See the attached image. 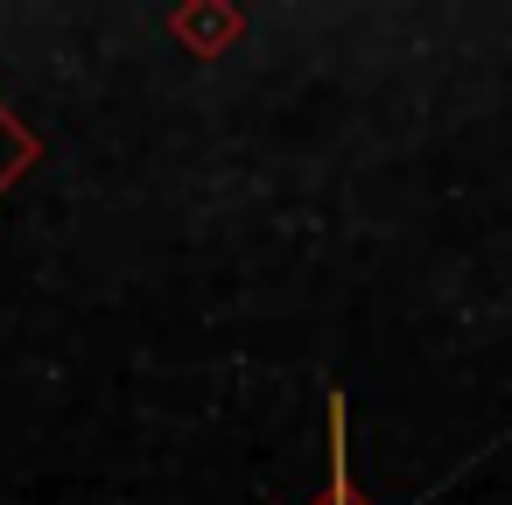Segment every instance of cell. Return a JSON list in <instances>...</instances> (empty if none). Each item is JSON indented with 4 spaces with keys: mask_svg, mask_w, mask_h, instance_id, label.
<instances>
[{
    "mask_svg": "<svg viewBox=\"0 0 512 505\" xmlns=\"http://www.w3.org/2000/svg\"><path fill=\"white\" fill-rule=\"evenodd\" d=\"M344 386H330V477H323V491L309 498V505H372L365 491H358V477H351V456H344Z\"/></svg>",
    "mask_w": 512,
    "mask_h": 505,
    "instance_id": "cell-1",
    "label": "cell"
},
{
    "mask_svg": "<svg viewBox=\"0 0 512 505\" xmlns=\"http://www.w3.org/2000/svg\"><path fill=\"white\" fill-rule=\"evenodd\" d=\"M36 155H43V141H36L8 106H0V190H8L22 169H36Z\"/></svg>",
    "mask_w": 512,
    "mask_h": 505,
    "instance_id": "cell-2",
    "label": "cell"
}]
</instances>
